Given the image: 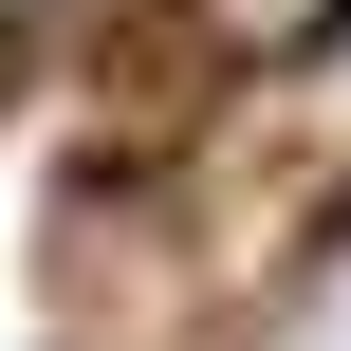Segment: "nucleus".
Returning <instances> with one entry per match:
<instances>
[{
	"instance_id": "nucleus-1",
	"label": "nucleus",
	"mask_w": 351,
	"mask_h": 351,
	"mask_svg": "<svg viewBox=\"0 0 351 351\" xmlns=\"http://www.w3.org/2000/svg\"><path fill=\"white\" fill-rule=\"evenodd\" d=\"M259 351H351V241L296 259V296H278V333H259Z\"/></svg>"
},
{
	"instance_id": "nucleus-2",
	"label": "nucleus",
	"mask_w": 351,
	"mask_h": 351,
	"mask_svg": "<svg viewBox=\"0 0 351 351\" xmlns=\"http://www.w3.org/2000/svg\"><path fill=\"white\" fill-rule=\"evenodd\" d=\"M351 0H204V37H241V56H315Z\"/></svg>"
},
{
	"instance_id": "nucleus-3",
	"label": "nucleus",
	"mask_w": 351,
	"mask_h": 351,
	"mask_svg": "<svg viewBox=\"0 0 351 351\" xmlns=\"http://www.w3.org/2000/svg\"><path fill=\"white\" fill-rule=\"evenodd\" d=\"M315 130H333V148H351V19H333V37H315Z\"/></svg>"
},
{
	"instance_id": "nucleus-4",
	"label": "nucleus",
	"mask_w": 351,
	"mask_h": 351,
	"mask_svg": "<svg viewBox=\"0 0 351 351\" xmlns=\"http://www.w3.org/2000/svg\"><path fill=\"white\" fill-rule=\"evenodd\" d=\"M0 74H19V56H0Z\"/></svg>"
},
{
	"instance_id": "nucleus-5",
	"label": "nucleus",
	"mask_w": 351,
	"mask_h": 351,
	"mask_svg": "<svg viewBox=\"0 0 351 351\" xmlns=\"http://www.w3.org/2000/svg\"><path fill=\"white\" fill-rule=\"evenodd\" d=\"M0 19H19V0H0Z\"/></svg>"
}]
</instances>
